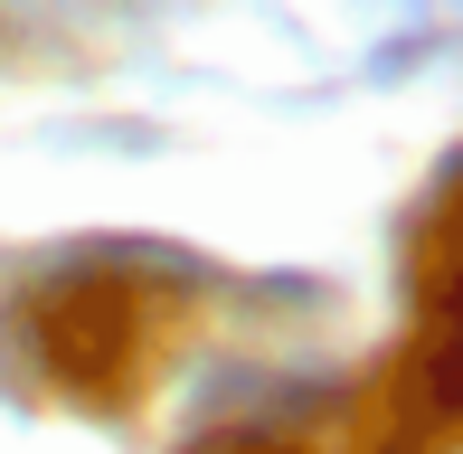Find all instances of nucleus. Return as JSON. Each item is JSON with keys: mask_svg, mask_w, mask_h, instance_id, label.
<instances>
[{"mask_svg": "<svg viewBox=\"0 0 463 454\" xmlns=\"http://www.w3.org/2000/svg\"><path fill=\"white\" fill-rule=\"evenodd\" d=\"M435 313H445V332H454V369H463V199H454L445 237H435Z\"/></svg>", "mask_w": 463, "mask_h": 454, "instance_id": "nucleus-1", "label": "nucleus"}]
</instances>
